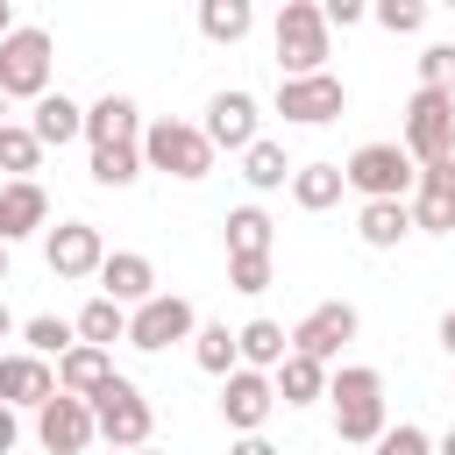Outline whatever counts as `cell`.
Returning <instances> with one entry per match:
<instances>
[{
	"label": "cell",
	"instance_id": "6da1fadb",
	"mask_svg": "<svg viewBox=\"0 0 455 455\" xmlns=\"http://www.w3.org/2000/svg\"><path fill=\"white\" fill-rule=\"evenodd\" d=\"M327 405H334V434L341 441H377L384 434V377L370 363L327 370Z\"/></svg>",
	"mask_w": 455,
	"mask_h": 455
},
{
	"label": "cell",
	"instance_id": "7a4b0ae2",
	"mask_svg": "<svg viewBox=\"0 0 455 455\" xmlns=\"http://www.w3.org/2000/svg\"><path fill=\"white\" fill-rule=\"evenodd\" d=\"M135 149H142V171H171V178H185V185L213 171V142H206L192 121H171V114H164V121H149Z\"/></svg>",
	"mask_w": 455,
	"mask_h": 455
},
{
	"label": "cell",
	"instance_id": "3957f363",
	"mask_svg": "<svg viewBox=\"0 0 455 455\" xmlns=\"http://www.w3.org/2000/svg\"><path fill=\"white\" fill-rule=\"evenodd\" d=\"M277 71H284V78L327 71V21H320V0H284V7H277Z\"/></svg>",
	"mask_w": 455,
	"mask_h": 455
},
{
	"label": "cell",
	"instance_id": "277c9868",
	"mask_svg": "<svg viewBox=\"0 0 455 455\" xmlns=\"http://www.w3.org/2000/svg\"><path fill=\"white\" fill-rule=\"evenodd\" d=\"M341 185L363 192V206H370V199H405V192L419 185V164H412L398 142H363V149L341 164Z\"/></svg>",
	"mask_w": 455,
	"mask_h": 455
},
{
	"label": "cell",
	"instance_id": "5b68a950",
	"mask_svg": "<svg viewBox=\"0 0 455 455\" xmlns=\"http://www.w3.org/2000/svg\"><path fill=\"white\" fill-rule=\"evenodd\" d=\"M92 427H100V441H107V448H149V427H156V412H149L142 384H128V377H107V384L92 391Z\"/></svg>",
	"mask_w": 455,
	"mask_h": 455
},
{
	"label": "cell",
	"instance_id": "8992f818",
	"mask_svg": "<svg viewBox=\"0 0 455 455\" xmlns=\"http://www.w3.org/2000/svg\"><path fill=\"white\" fill-rule=\"evenodd\" d=\"M412 164H441V156H455V92H434V85H419L412 100H405V142H398Z\"/></svg>",
	"mask_w": 455,
	"mask_h": 455
},
{
	"label": "cell",
	"instance_id": "52a82bcc",
	"mask_svg": "<svg viewBox=\"0 0 455 455\" xmlns=\"http://www.w3.org/2000/svg\"><path fill=\"white\" fill-rule=\"evenodd\" d=\"M50 92V28L14 21V36L0 43V100H43Z\"/></svg>",
	"mask_w": 455,
	"mask_h": 455
},
{
	"label": "cell",
	"instance_id": "ba28073f",
	"mask_svg": "<svg viewBox=\"0 0 455 455\" xmlns=\"http://www.w3.org/2000/svg\"><path fill=\"white\" fill-rule=\"evenodd\" d=\"M277 114L299 121V128H327L334 114H348V85L334 71H313V78H277Z\"/></svg>",
	"mask_w": 455,
	"mask_h": 455
},
{
	"label": "cell",
	"instance_id": "9c48e42d",
	"mask_svg": "<svg viewBox=\"0 0 455 455\" xmlns=\"http://www.w3.org/2000/svg\"><path fill=\"white\" fill-rule=\"evenodd\" d=\"M192 327H199V313H192V299H178V291H156V299H142L135 313H128V348H171V341H192Z\"/></svg>",
	"mask_w": 455,
	"mask_h": 455
},
{
	"label": "cell",
	"instance_id": "30bf717a",
	"mask_svg": "<svg viewBox=\"0 0 455 455\" xmlns=\"http://www.w3.org/2000/svg\"><path fill=\"white\" fill-rule=\"evenodd\" d=\"M43 263H50V277L78 284V277H100L107 242H100V228H92V220H64V228H50V235H43Z\"/></svg>",
	"mask_w": 455,
	"mask_h": 455
},
{
	"label": "cell",
	"instance_id": "8fae6325",
	"mask_svg": "<svg viewBox=\"0 0 455 455\" xmlns=\"http://www.w3.org/2000/svg\"><path fill=\"white\" fill-rule=\"evenodd\" d=\"M355 306L348 299H327V306H313L299 327H291V355H313V363H334L348 341H355Z\"/></svg>",
	"mask_w": 455,
	"mask_h": 455
},
{
	"label": "cell",
	"instance_id": "7c38bea8",
	"mask_svg": "<svg viewBox=\"0 0 455 455\" xmlns=\"http://www.w3.org/2000/svg\"><path fill=\"white\" fill-rule=\"evenodd\" d=\"M36 441H43L50 455H85V448L100 441V427H92V405L57 391L50 405H36Z\"/></svg>",
	"mask_w": 455,
	"mask_h": 455
},
{
	"label": "cell",
	"instance_id": "4fadbf2b",
	"mask_svg": "<svg viewBox=\"0 0 455 455\" xmlns=\"http://www.w3.org/2000/svg\"><path fill=\"white\" fill-rule=\"evenodd\" d=\"M270 412H277V391H270L263 370H228V377H220V419H228L235 434H263Z\"/></svg>",
	"mask_w": 455,
	"mask_h": 455
},
{
	"label": "cell",
	"instance_id": "5bb4252c",
	"mask_svg": "<svg viewBox=\"0 0 455 455\" xmlns=\"http://www.w3.org/2000/svg\"><path fill=\"white\" fill-rule=\"evenodd\" d=\"M412 228L419 235H455V156L441 164H419V185H412Z\"/></svg>",
	"mask_w": 455,
	"mask_h": 455
},
{
	"label": "cell",
	"instance_id": "9a60e30c",
	"mask_svg": "<svg viewBox=\"0 0 455 455\" xmlns=\"http://www.w3.org/2000/svg\"><path fill=\"white\" fill-rule=\"evenodd\" d=\"M199 135L213 142V156H220V149H235V156H242V149L256 142V92H242V85H235V92H213V100H206Z\"/></svg>",
	"mask_w": 455,
	"mask_h": 455
},
{
	"label": "cell",
	"instance_id": "2e32d148",
	"mask_svg": "<svg viewBox=\"0 0 455 455\" xmlns=\"http://www.w3.org/2000/svg\"><path fill=\"white\" fill-rule=\"evenodd\" d=\"M100 299H114V306H142V299H156V263L149 256H135V249H107V263H100Z\"/></svg>",
	"mask_w": 455,
	"mask_h": 455
},
{
	"label": "cell",
	"instance_id": "e0dca14e",
	"mask_svg": "<svg viewBox=\"0 0 455 455\" xmlns=\"http://www.w3.org/2000/svg\"><path fill=\"white\" fill-rule=\"evenodd\" d=\"M57 398V370L43 363V355H28V348H14V355H0V405L14 412V405H50Z\"/></svg>",
	"mask_w": 455,
	"mask_h": 455
},
{
	"label": "cell",
	"instance_id": "ac0fdd59",
	"mask_svg": "<svg viewBox=\"0 0 455 455\" xmlns=\"http://www.w3.org/2000/svg\"><path fill=\"white\" fill-rule=\"evenodd\" d=\"M85 142H92V149H128V142H142V107H135L128 92L92 100V107H85Z\"/></svg>",
	"mask_w": 455,
	"mask_h": 455
},
{
	"label": "cell",
	"instance_id": "d6986e66",
	"mask_svg": "<svg viewBox=\"0 0 455 455\" xmlns=\"http://www.w3.org/2000/svg\"><path fill=\"white\" fill-rule=\"evenodd\" d=\"M50 220V192L36 185V178H14V185H0V242L14 249L21 235H36Z\"/></svg>",
	"mask_w": 455,
	"mask_h": 455
},
{
	"label": "cell",
	"instance_id": "ffe728a7",
	"mask_svg": "<svg viewBox=\"0 0 455 455\" xmlns=\"http://www.w3.org/2000/svg\"><path fill=\"white\" fill-rule=\"evenodd\" d=\"M107 377H114V355H107V348H85V341H78V348L57 355V391H64V398H85V405H92V391H100Z\"/></svg>",
	"mask_w": 455,
	"mask_h": 455
},
{
	"label": "cell",
	"instance_id": "44dd1931",
	"mask_svg": "<svg viewBox=\"0 0 455 455\" xmlns=\"http://www.w3.org/2000/svg\"><path fill=\"white\" fill-rule=\"evenodd\" d=\"M28 135H36L43 149H64V142H78V135H85V107H78V100H64V92H43V100H36Z\"/></svg>",
	"mask_w": 455,
	"mask_h": 455
},
{
	"label": "cell",
	"instance_id": "7402d4cb",
	"mask_svg": "<svg viewBox=\"0 0 455 455\" xmlns=\"http://www.w3.org/2000/svg\"><path fill=\"white\" fill-rule=\"evenodd\" d=\"M235 355H242V370H277L284 355H291V334L277 327V320H249V327H235Z\"/></svg>",
	"mask_w": 455,
	"mask_h": 455
},
{
	"label": "cell",
	"instance_id": "603a6c76",
	"mask_svg": "<svg viewBox=\"0 0 455 455\" xmlns=\"http://www.w3.org/2000/svg\"><path fill=\"white\" fill-rule=\"evenodd\" d=\"M270 391H277V405H313V398H327V363L284 355V363L270 370Z\"/></svg>",
	"mask_w": 455,
	"mask_h": 455
},
{
	"label": "cell",
	"instance_id": "cb8c5ba5",
	"mask_svg": "<svg viewBox=\"0 0 455 455\" xmlns=\"http://www.w3.org/2000/svg\"><path fill=\"white\" fill-rule=\"evenodd\" d=\"M71 334H78L85 348H107V355H114V341H128V306H114V299H85L78 320H71Z\"/></svg>",
	"mask_w": 455,
	"mask_h": 455
},
{
	"label": "cell",
	"instance_id": "d4e9b609",
	"mask_svg": "<svg viewBox=\"0 0 455 455\" xmlns=\"http://www.w3.org/2000/svg\"><path fill=\"white\" fill-rule=\"evenodd\" d=\"M355 235H363L370 249H398V242L412 235V213H405V199H370V206L355 213Z\"/></svg>",
	"mask_w": 455,
	"mask_h": 455
},
{
	"label": "cell",
	"instance_id": "484cf974",
	"mask_svg": "<svg viewBox=\"0 0 455 455\" xmlns=\"http://www.w3.org/2000/svg\"><path fill=\"white\" fill-rule=\"evenodd\" d=\"M291 171H299V164L284 156V142H263V135H256V142L242 149V178H249V192H277V185H291Z\"/></svg>",
	"mask_w": 455,
	"mask_h": 455
},
{
	"label": "cell",
	"instance_id": "4316f807",
	"mask_svg": "<svg viewBox=\"0 0 455 455\" xmlns=\"http://www.w3.org/2000/svg\"><path fill=\"white\" fill-rule=\"evenodd\" d=\"M256 28V7L249 0H199V36L206 43H242Z\"/></svg>",
	"mask_w": 455,
	"mask_h": 455
},
{
	"label": "cell",
	"instance_id": "83f0119b",
	"mask_svg": "<svg viewBox=\"0 0 455 455\" xmlns=\"http://www.w3.org/2000/svg\"><path fill=\"white\" fill-rule=\"evenodd\" d=\"M341 192H348V185H341V164H299V171H291V199H299L306 213H327Z\"/></svg>",
	"mask_w": 455,
	"mask_h": 455
},
{
	"label": "cell",
	"instance_id": "f1b7e54d",
	"mask_svg": "<svg viewBox=\"0 0 455 455\" xmlns=\"http://www.w3.org/2000/svg\"><path fill=\"white\" fill-rule=\"evenodd\" d=\"M220 228H228V256H270V242H277V228H270L263 206H235Z\"/></svg>",
	"mask_w": 455,
	"mask_h": 455
},
{
	"label": "cell",
	"instance_id": "f546056e",
	"mask_svg": "<svg viewBox=\"0 0 455 455\" xmlns=\"http://www.w3.org/2000/svg\"><path fill=\"white\" fill-rule=\"evenodd\" d=\"M192 363H199L206 377H228V370H242V355H235V334H228V320H206V327H192Z\"/></svg>",
	"mask_w": 455,
	"mask_h": 455
},
{
	"label": "cell",
	"instance_id": "4dcf8cb0",
	"mask_svg": "<svg viewBox=\"0 0 455 455\" xmlns=\"http://www.w3.org/2000/svg\"><path fill=\"white\" fill-rule=\"evenodd\" d=\"M21 341H28V355H64V348H78V334H71V320H57V313H36V320H21Z\"/></svg>",
	"mask_w": 455,
	"mask_h": 455
},
{
	"label": "cell",
	"instance_id": "1f68e13d",
	"mask_svg": "<svg viewBox=\"0 0 455 455\" xmlns=\"http://www.w3.org/2000/svg\"><path fill=\"white\" fill-rule=\"evenodd\" d=\"M36 164H43V142H36L21 121H7V128H0V171H7V185H14V178H28Z\"/></svg>",
	"mask_w": 455,
	"mask_h": 455
},
{
	"label": "cell",
	"instance_id": "d6a6232c",
	"mask_svg": "<svg viewBox=\"0 0 455 455\" xmlns=\"http://www.w3.org/2000/svg\"><path fill=\"white\" fill-rule=\"evenodd\" d=\"M142 178V149L128 142V149H92V185H107V192H121V185H135Z\"/></svg>",
	"mask_w": 455,
	"mask_h": 455
},
{
	"label": "cell",
	"instance_id": "836d02e7",
	"mask_svg": "<svg viewBox=\"0 0 455 455\" xmlns=\"http://www.w3.org/2000/svg\"><path fill=\"white\" fill-rule=\"evenodd\" d=\"M370 14H377V28H391V36H419V28H427V7H419V0H377Z\"/></svg>",
	"mask_w": 455,
	"mask_h": 455
},
{
	"label": "cell",
	"instance_id": "e575fe53",
	"mask_svg": "<svg viewBox=\"0 0 455 455\" xmlns=\"http://www.w3.org/2000/svg\"><path fill=\"white\" fill-rule=\"evenodd\" d=\"M419 85L455 92V43H427V57H419Z\"/></svg>",
	"mask_w": 455,
	"mask_h": 455
},
{
	"label": "cell",
	"instance_id": "d590c367",
	"mask_svg": "<svg viewBox=\"0 0 455 455\" xmlns=\"http://www.w3.org/2000/svg\"><path fill=\"white\" fill-rule=\"evenodd\" d=\"M370 448H377V455H434V441H427V434H419L412 419H398V427H384V434H377Z\"/></svg>",
	"mask_w": 455,
	"mask_h": 455
},
{
	"label": "cell",
	"instance_id": "8d00e7d4",
	"mask_svg": "<svg viewBox=\"0 0 455 455\" xmlns=\"http://www.w3.org/2000/svg\"><path fill=\"white\" fill-rule=\"evenodd\" d=\"M228 284H235V291H249V299H256V291H270V256H228Z\"/></svg>",
	"mask_w": 455,
	"mask_h": 455
},
{
	"label": "cell",
	"instance_id": "74e56055",
	"mask_svg": "<svg viewBox=\"0 0 455 455\" xmlns=\"http://www.w3.org/2000/svg\"><path fill=\"white\" fill-rule=\"evenodd\" d=\"M363 14H370L363 0H320V21H327V28H355Z\"/></svg>",
	"mask_w": 455,
	"mask_h": 455
},
{
	"label": "cell",
	"instance_id": "f35d334b",
	"mask_svg": "<svg viewBox=\"0 0 455 455\" xmlns=\"http://www.w3.org/2000/svg\"><path fill=\"white\" fill-rule=\"evenodd\" d=\"M228 455H277V448H270L263 434H235V448H228Z\"/></svg>",
	"mask_w": 455,
	"mask_h": 455
},
{
	"label": "cell",
	"instance_id": "ab89813d",
	"mask_svg": "<svg viewBox=\"0 0 455 455\" xmlns=\"http://www.w3.org/2000/svg\"><path fill=\"white\" fill-rule=\"evenodd\" d=\"M14 441H21V427H14V412L0 405V455H14Z\"/></svg>",
	"mask_w": 455,
	"mask_h": 455
},
{
	"label": "cell",
	"instance_id": "60d3db41",
	"mask_svg": "<svg viewBox=\"0 0 455 455\" xmlns=\"http://www.w3.org/2000/svg\"><path fill=\"white\" fill-rule=\"evenodd\" d=\"M441 348H448V355H455V306H448V313H441Z\"/></svg>",
	"mask_w": 455,
	"mask_h": 455
},
{
	"label": "cell",
	"instance_id": "b9f144b4",
	"mask_svg": "<svg viewBox=\"0 0 455 455\" xmlns=\"http://www.w3.org/2000/svg\"><path fill=\"white\" fill-rule=\"evenodd\" d=\"M7 36H14V7L0 0V43H7Z\"/></svg>",
	"mask_w": 455,
	"mask_h": 455
},
{
	"label": "cell",
	"instance_id": "7bdbcfd3",
	"mask_svg": "<svg viewBox=\"0 0 455 455\" xmlns=\"http://www.w3.org/2000/svg\"><path fill=\"white\" fill-rule=\"evenodd\" d=\"M7 334H14V313H7V299H0V341H7Z\"/></svg>",
	"mask_w": 455,
	"mask_h": 455
},
{
	"label": "cell",
	"instance_id": "ee69618b",
	"mask_svg": "<svg viewBox=\"0 0 455 455\" xmlns=\"http://www.w3.org/2000/svg\"><path fill=\"white\" fill-rule=\"evenodd\" d=\"M434 455H455V427H448V434H441V441H434Z\"/></svg>",
	"mask_w": 455,
	"mask_h": 455
},
{
	"label": "cell",
	"instance_id": "f6af8a7d",
	"mask_svg": "<svg viewBox=\"0 0 455 455\" xmlns=\"http://www.w3.org/2000/svg\"><path fill=\"white\" fill-rule=\"evenodd\" d=\"M107 455H156V448H107Z\"/></svg>",
	"mask_w": 455,
	"mask_h": 455
},
{
	"label": "cell",
	"instance_id": "bcb514c9",
	"mask_svg": "<svg viewBox=\"0 0 455 455\" xmlns=\"http://www.w3.org/2000/svg\"><path fill=\"white\" fill-rule=\"evenodd\" d=\"M0 284H7V242H0Z\"/></svg>",
	"mask_w": 455,
	"mask_h": 455
},
{
	"label": "cell",
	"instance_id": "7dc6e473",
	"mask_svg": "<svg viewBox=\"0 0 455 455\" xmlns=\"http://www.w3.org/2000/svg\"><path fill=\"white\" fill-rule=\"evenodd\" d=\"M0 128H7V100H0Z\"/></svg>",
	"mask_w": 455,
	"mask_h": 455
}]
</instances>
